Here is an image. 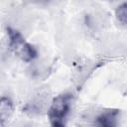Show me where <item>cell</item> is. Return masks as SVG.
<instances>
[{"mask_svg":"<svg viewBox=\"0 0 127 127\" xmlns=\"http://www.w3.org/2000/svg\"><path fill=\"white\" fill-rule=\"evenodd\" d=\"M72 103L73 95L67 91L62 92L53 98L47 112L51 127H66Z\"/></svg>","mask_w":127,"mask_h":127,"instance_id":"6da1fadb","label":"cell"},{"mask_svg":"<svg viewBox=\"0 0 127 127\" xmlns=\"http://www.w3.org/2000/svg\"><path fill=\"white\" fill-rule=\"evenodd\" d=\"M6 33L8 38V46L11 52L18 59L25 63H31L35 59H37V49L25 39L21 32L12 27H7Z\"/></svg>","mask_w":127,"mask_h":127,"instance_id":"7a4b0ae2","label":"cell"},{"mask_svg":"<svg viewBox=\"0 0 127 127\" xmlns=\"http://www.w3.org/2000/svg\"><path fill=\"white\" fill-rule=\"evenodd\" d=\"M120 111L116 108H105L95 115L91 127H118Z\"/></svg>","mask_w":127,"mask_h":127,"instance_id":"3957f363","label":"cell"},{"mask_svg":"<svg viewBox=\"0 0 127 127\" xmlns=\"http://www.w3.org/2000/svg\"><path fill=\"white\" fill-rule=\"evenodd\" d=\"M14 113V103L8 96L3 95L0 100V124L5 127Z\"/></svg>","mask_w":127,"mask_h":127,"instance_id":"277c9868","label":"cell"},{"mask_svg":"<svg viewBox=\"0 0 127 127\" xmlns=\"http://www.w3.org/2000/svg\"><path fill=\"white\" fill-rule=\"evenodd\" d=\"M115 17L121 25L127 26V2H123L116 7Z\"/></svg>","mask_w":127,"mask_h":127,"instance_id":"5b68a950","label":"cell"}]
</instances>
